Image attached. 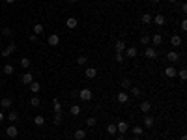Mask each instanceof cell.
Returning <instances> with one entry per match:
<instances>
[{
	"instance_id": "cell-1",
	"label": "cell",
	"mask_w": 187,
	"mask_h": 140,
	"mask_svg": "<svg viewBox=\"0 0 187 140\" xmlns=\"http://www.w3.org/2000/svg\"><path fill=\"white\" fill-rule=\"evenodd\" d=\"M116 131H118L120 134H125L129 131V125H127V122H118L116 123Z\"/></svg>"
},
{
	"instance_id": "cell-2",
	"label": "cell",
	"mask_w": 187,
	"mask_h": 140,
	"mask_svg": "<svg viewBox=\"0 0 187 140\" xmlns=\"http://www.w3.org/2000/svg\"><path fill=\"white\" fill-rule=\"evenodd\" d=\"M15 49H17V45H15V43H9L8 47L2 51V54H0V56H11V54L15 52Z\"/></svg>"
},
{
	"instance_id": "cell-3",
	"label": "cell",
	"mask_w": 187,
	"mask_h": 140,
	"mask_svg": "<svg viewBox=\"0 0 187 140\" xmlns=\"http://www.w3.org/2000/svg\"><path fill=\"white\" fill-rule=\"evenodd\" d=\"M79 97L82 99V101H90V99H92V92H90L88 88H84V90H80V92H79Z\"/></svg>"
},
{
	"instance_id": "cell-4",
	"label": "cell",
	"mask_w": 187,
	"mask_h": 140,
	"mask_svg": "<svg viewBox=\"0 0 187 140\" xmlns=\"http://www.w3.org/2000/svg\"><path fill=\"white\" fill-rule=\"evenodd\" d=\"M6 134H8L9 138H17V134H19V129H17V127H15L13 123H11V125H9V127L6 129Z\"/></svg>"
},
{
	"instance_id": "cell-5",
	"label": "cell",
	"mask_w": 187,
	"mask_h": 140,
	"mask_svg": "<svg viewBox=\"0 0 187 140\" xmlns=\"http://www.w3.org/2000/svg\"><path fill=\"white\" fill-rule=\"evenodd\" d=\"M144 56H146V58H150V60H154V58H157V51H155L154 47H146Z\"/></svg>"
},
{
	"instance_id": "cell-6",
	"label": "cell",
	"mask_w": 187,
	"mask_h": 140,
	"mask_svg": "<svg viewBox=\"0 0 187 140\" xmlns=\"http://www.w3.org/2000/svg\"><path fill=\"white\" fill-rule=\"evenodd\" d=\"M166 60H169L170 64H176L180 60V54L176 52V51H170V52H166Z\"/></svg>"
},
{
	"instance_id": "cell-7",
	"label": "cell",
	"mask_w": 187,
	"mask_h": 140,
	"mask_svg": "<svg viewBox=\"0 0 187 140\" xmlns=\"http://www.w3.org/2000/svg\"><path fill=\"white\" fill-rule=\"evenodd\" d=\"M114 49H116V52H122V54H124V51H125V41H124V39H116Z\"/></svg>"
},
{
	"instance_id": "cell-8",
	"label": "cell",
	"mask_w": 187,
	"mask_h": 140,
	"mask_svg": "<svg viewBox=\"0 0 187 140\" xmlns=\"http://www.w3.org/2000/svg\"><path fill=\"white\" fill-rule=\"evenodd\" d=\"M139 54V51L135 47H125V51H124V56H129V58H135Z\"/></svg>"
},
{
	"instance_id": "cell-9",
	"label": "cell",
	"mask_w": 187,
	"mask_h": 140,
	"mask_svg": "<svg viewBox=\"0 0 187 140\" xmlns=\"http://www.w3.org/2000/svg\"><path fill=\"white\" fill-rule=\"evenodd\" d=\"M47 43L50 45V47H56V45L60 43V37H58V34H53V36H49V39H47Z\"/></svg>"
},
{
	"instance_id": "cell-10",
	"label": "cell",
	"mask_w": 187,
	"mask_h": 140,
	"mask_svg": "<svg viewBox=\"0 0 187 140\" xmlns=\"http://www.w3.org/2000/svg\"><path fill=\"white\" fill-rule=\"evenodd\" d=\"M176 73H178V71H176V67H174V66H169V67L165 69V77H169V78H174V77H176Z\"/></svg>"
},
{
	"instance_id": "cell-11",
	"label": "cell",
	"mask_w": 187,
	"mask_h": 140,
	"mask_svg": "<svg viewBox=\"0 0 187 140\" xmlns=\"http://www.w3.org/2000/svg\"><path fill=\"white\" fill-rule=\"evenodd\" d=\"M116 101L124 105V103H127V101H129V95H127V93H125V92H120L118 95H116Z\"/></svg>"
},
{
	"instance_id": "cell-12",
	"label": "cell",
	"mask_w": 187,
	"mask_h": 140,
	"mask_svg": "<svg viewBox=\"0 0 187 140\" xmlns=\"http://www.w3.org/2000/svg\"><path fill=\"white\" fill-rule=\"evenodd\" d=\"M73 138H75V140H84V138H86V131H82V129H77V131L73 133Z\"/></svg>"
},
{
	"instance_id": "cell-13",
	"label": "cell",
	"mask_w": 187,
	"mask_h": 140,
	"mask_svg": "<svg viewBox=\"0 0 187 140\" xmlns=\"http://www.w3.org/2000/svg\"><path fill=\"white\" fill-rule=\"evenodd\" d=\"M151 23H155L157 26H163V24H165V17L159 13V15H155V17H151Z\"/></svg>"
},
{
	"instance_id": "cell-14",
	"label": "cell",
	"mask_w": 187,
	"mask_h": 140,
	"mask_svg": "<svg viewBox=\"0 0 187 140\" xmlns=\"http://www.w3.org/2000/svg\"><path fill=\"white\" fill-rule=\"evenodd\" d=\"M150 43H154L155 47H159V45L163 43V36H161V34H155V36L151 37V39H150Z\"/></svg>"
},
{
	"instance_id": "cell-15",
	"label": "cell",
	"mask_w": 187,
	"mask_h": 140,
	"mask_svg": "<svg viewBox=\"0 0 187 140\" xmlns=\"http://www.w3.org/2000/svg\"><path fill=\"white\" fill-rule=\"evenodd\" d=\"M77 24H79V21H77V19H75V17H69L68 19V21H65V26H68V28H77Z\"/></svg>"
},
{
	"instance_id": "cell-16",
	"label": "cell",
	"mask_w": 187,
	"mask_h": 140,
	"mask_svg": "<svg viewBox=\"0 0 187 140\" xmlns=\"http://www.w3.org/2000/svg\"><path fill=\"white\" fill-rule=\"evenodd\" d=\"M21 81H23V84H26V86H28V84H30V82H32V81H34V77H32V73H30V71H26V73H24V75H23V78H21Z\"/></svg>"
},
{
	"instance_id": "cell-17",
	"label": "cell",
	"mask_w": 187,
	"mask_h": 140,
	"mask_svg": "<svg viewBox=\"0 0 187 140\" xmlns=\"http://www.w3.org/2000/svg\"><path fill=\"white\" fill-rule=\"evenodd\" d=\"M140 110H142L144 114H148L151 110V103L150 101H142V103H140Z\"/></svg>"
},
{
	"instance_id": "cell-18",
	"label": "cell",
	"mask_w": 187,
	"mask_h": 140,
	"mask_svg": "<svg viewBox=\"0 0 187 140\" xmlns=\"http://www.w3.org/2000/svg\"><path fill=\"white\" fill-rule=\"evenodd\" d=\"M97 77V69L95 67H86V78H95Z\"/></svg>"
},
{
	"instance_id": "cell-19",
	"label": "cell",
	"mask_w": 187,
	"mask_h": 140,
	"mask_svg": "<svg viewBox=\"0 0 187 140\" xmlns=\"http://www.w3.org/2000/svg\"><path fill=\"white\" fill-rule=\"evenodd\" d=\"M8 119H9V123H15V122H17V119H19V114L17 112H15V110H9L8 112V116H6Z\"/></svg>"
},
{
	"instance_id": "cell-20",
	"label": "cell",
	"mask_w": 187,
	"mask_h": 140,
	"mask_svg": "<svg viewBox=\"0 0 187 140\" xmlns=\"http://www.w3.org/2000/svg\"><path fill=\"white\" fill-rule=\"evenodd\" d=\"M28 86H30V90H32V93H38L39 90H41V84H39V82H36V81H32V82L28 84Z\"/></svg>"
},
{
	"instance_id": "cell-21",
	"label": "cell",
	"mask_w": 187,
	"mask_h": 140,
	"mask_svg": "<svg viewBox=\"0 0 187 140\" xmlns=\"http://www.w3.org/2000/svg\"><path fill=\"white\" fill-rule=\"evenodd\" d=\"M144 127H146V129H151V127H154V118L148 116V114L144 116Z\"/></svg>"
},
{
	"instance_id": "cell-22",
	"label": "cell",
	"mask_w": 187,
	"mask_h": 140,
	"mask_svg": "<svg viewBox=\"0 0 187 140\" xmlns=\"http://www.w3.org/2000/svg\"><path fill=\"white\" fill-rule=\"evenodd\" d=\"M170 43H172V47H180V45L183 43V41H181V37H180V36H176V34H174V36L170 37Z\"/></svg>"
},
{
	"instance_id": "cell-23",
	"label": "cell",
	"mask_w": 187,
	"mask_h": 140,
	"mask_svg": "<svg viewBox=\"0 0 187 140\" xmlns=\"http://www.w3.org/2000/svg\"><path fill=\"white\" fill-rule=\"evenodd\" d=\"M11 99H9V97H4L2 99V101H0V105H2V108H11Z\"/></svg>"
},
{
	"instance_id": "cell-24",
	"label": "cell",
	"mask_w": 187,
	"mask_h": 140,
	"mask_svg": "<svg viewBox=\"0 0 187 140\" xmlns=\"http://www.w3.org/2000/svg\"><path fill=\"white\" fill-rule=\"evenodd\" d=\"M131 133H133V134H137V136H140V134H144V129L140 127V125H135L133 129H131Z\"/></svg>"
},
{
	"instance_id": "cell-25",
	"label": "cell",
	"mask_w": 187,
	"mask_h": 140,
	"mask_svg": "<svg viewBox=\"0 0 187 140\" xmlns=\"http://www.w3.org/2000/svg\"><path fill=\"white\" fill-rule=\"evenodd\" d=\"M53 122H54V125H60V123H62V112H54Z\"/></svg>"
},
{
	"instance_id": "cell-26",
	"label": "cell",
	"mask_w": 187,
	"mask_h": 140,
	"mask_svg": "<svg viewBox=\"0 0 187 140\" xmlns=\"http://www.w3.org/2000/svg\"><path fill=\"white\" fill-rule=\"evenodd\" d=\"M53 108H54V112H62V103H60L58 99H54V101H53Z\"/></svg>"
},
{
	"instance_id": "cell-27",
	"label": "cell",
	"mask_w": 187,
	"mask_h": 140,
	"mask_svg": "<svg viewBox=\"0 0 187 140\" xmlns=\"http://www.w3.org/2000/svg\"><path fill=\"white\" fill-rule=\"evenodd\" d=\"M43 28H45V26H43V24H39V23H38V24H34V34H36V36L43 34Z\"/></svg>"
},
{
	"instance_id": "cell-28",
	"label": "cell",
	"mask_w": 187,
	"mask_h": 140,
	"mask_svg": "<svg viewBox=\"0 0 187 140\" xmlns=\"http://www.w3.org/2000/svg\"><path fill=\"white\" fill-rule=\"evenodd\" d=\"M69 112H71L73 116H79V114H80V107H79V105H71V108H69Z\"/></svg>"
},
{
	"instance_id": "cell-29",
	"label": "cell",
	"mask_w": 187,
	"mask_h": 140,
	"mask_svg": "<svg viewBox=\"0 0 187 140\" xmlns=\"http://www.w3.org/2000/svg\"><path fill=\"white\" fill-rule=\"evenodd\" d=\"M107 133L109 134H116V133H118V131H116V123H109V125H107Z\"/></svg>"
},
{
	"instance_id": "cell-30",
	"label": "cell",
	"mask_w": 187,
	"mask_h": 140,
	"mask_svg": "<svg viewBox=\"0 0 187 140\" xmlns=\"http://www.w3.org/2000/svg\"><path fill=\"white\" fill-rule=\"evenodd\" d=\"M39 103H41V99H39L38 95H34L32 99H30V105H32V107H39Z\"/></svg>"
},
{
	"instance_id": "cell-31",
	"label": "cell",
	"mask_w": 187,
	"mask_h": 140,
	"mask_svg": "<svg viewBox=\"0 0 187 140\" xmlns=\"http://www.w3.org/2000/svg\"><path fill=\"white\" fill-rule=\"evenodd\" d=\"M120 86H122L124 90H127V88H131V82H129V78H122V82H120Z\"/></svg>"
},
{
	"instance_id": "cell-32",
	"label": "cell",
	"mask_w": 187,
	"mask_h": 140,
	"mask_svg": "<svg viewBox=\"0 0 187 140\" xmlns=\"http://www.w3.org/2000/svg\"><path fill=\"white\" fill-rule=\"evenodd\" d=\"M13 71H15L13 66H9V64H8V66H4V75H13Z\"/></svg>"
},
{
	"instance_id": "cell-33",
	"label": "cell",
	"mask_w": 187,
	"mask_h": 140,
	"mask_svg": "<svg viewBox=\"0 0 187 140\" xmlns=\"http://www.w3.org/2000/svg\"><path fill=\"white\" fill-rule=\"evenodd\" d=\"M151 23V15L150 13H144L142 15V24H150Z\"/></svg>"
},
{
	"instance_id": "cell-34",
	"label": "cell",
	"mask_w": 187,
	"mask_h": 140,
	"mask_svg": "<svg viewBox=\"0 0 187 140\" xmlns=\"http://www.w3.org/2000/svg\"><path fill=\"white\" fill-rule=\"evenodd\" d=\"M86 62H88V56H79V58H77V64H79V66H86Z\"/></svg>"
},
{
	"instance_id": "cell-35",
	"label": "cell",
	"mask_w": 187,
	"mask_h": 140,
	"mask_svg": "<svg viewBox=\"0 0 187 140\" xmlns=\"http://www.w3.org/2000/svg\"><path fill=\"white\" fill-rule=\"evenodd\" d=\"M131 93H133L135 97H140V93H142V92H140V88H137V86H131Z\"/></svg>"
},
{
	"instance_id": "cell-36",
	"label": "cell",
	"mask_w": 187,
	"mask_h": 140,
	"mask_svg": "<svg viewBox=\"0 0 187 140\" xmlns=\"http://www.w3.org/2000/svg\"><path fill=\"white\" fill-rule=\"evenodd\" d=\"M176 75H178V77L181 78V81H185V78H187V69H180V71L176 73Z\"/></svg>"
},
{
	"instance_id": "cell-37",
	"label": "cell",
	"mask_w": 187,
	"mask_h": 140,
	"mask_svg": "<svg viewBox=\"0 0 187 140\" xmlns=\"http://www.w3.org/2000/svg\"><path fill=\"white\" fill-rule=\"evenodd\" d=\"M34 123H36V125H43V123H45V118H43V116H36V118H34Z\"/></svg>"
},
{
	"instance_id": "cell-38",
	"label": "cell",
	"mask_w": 187,
	"mask_h": 140,
	"mask_svg": "<svg viewBox=\"0 0 187 140\" xmlns=\"http://www.w3.org/2000/svg\"><path fill=\"white\" fill-rule=\"evenodd\" d=\"M21 66H23L24 69H28V67H30V60H28V58H21Z\"/></svg>"
},
{
	"instance_id": "cell-39",
	"label": "cell",
	"mask_w": 187,
	"mask_h": 140,
	"mask_svg": "<svg viewBox=\"0 0 187 140\" xmlns=\"http://www.w3.org/2000/svg\"><path fill=\"white\" fill-rule=\"evenodd\" d=\"M86 125H88V127H94V125H95V118H94V116L86 118Z\"/></svg>"
},
{
	"instance_id": "cell-40",
	"label": "cell",
	"mask_w": 187,
	"mask_h": 140,
	"mask_svg": "<svg viewBox=\"0 0 187 140\" xmlns=\"http://www.w3.org/2000/svg\"><path fill=\"white\" fill-rule=\"evenodd\" d=\"M114 58H116V62H118V64H122L124 60H125V56H124L122 52H116V56H114Z\"/></svg>"
},
{
	"instance_id": "cell-41",
	"label": "cell",
	"mask_w": 187,
	"mask_h": 140,
	"mask_svg": "<svg viewBox=\"0 0 187 140\" xmlns=\"http://www.w3.org/2000/svg\"><path fill=\"white\" fill-rule=\"evenodd\" d=\"M150 39H151V37L148 36V34H146V36H142V37H140V41H142L144 45H148V43H150Z\"/></svg>"
},
{
	"instance_id": "cell-42",
	"label": "cell",
	"mask_w": 187,
	"mask_h": 140,
	"mask_svg": "<svg viewBox=\"0 0 187 140\" xmlns=\"http://www.w3.org/2000/svg\"><path fill=\"white\" fill-rule=\"evenodd\" d=\"M2 34H4V36H11L13 30H9V28H2Z\"/></svg>"
},
{
	"instance_id": "cell-43",
	"label": "cell",
	"mask_w": 187,
	"mask_h": 140,
	"mask_svg": "<svg viewBox=\"0 0 187 140\" xmlns=\"http://www.w3.org/2000/svg\"><path fill=\"white\" fill-rule=\"evenodd\" d=\"M28 39H30V41H32V43H36V41H38V36H36V34H32V36H30Z\"/></svg>"
},
{
	"instance_id": "cell-44",
	"label": "cell",
	"mask_w": 187,
	"mask_h": 140,
	"mask_svg": "<svg viewBox=\"0 0 187 140\" xmlns=\"http://www.w3.org/2000/svg\"><path fill=\"white\" fill-rule=\"evenodd\" d=\"M181 30H183V32L187 30V21H185V19H183V21H181Z\"/></svg>"
},
{
	"instance_id": "cell-45",
	"label": "cell",
	"mask_w": 187,
	"mask_h": 140,
	"mask_svg": "<svg viewBox=\"0 0 187 140\" xmlns=\"http://www.w3.org/2000/svg\"><path fill=\"white\" fill-rule=\"evenodd\" d=\"M4 118H6V114H4V112H0V122H2Z\"/></svg>"
},
{
	"instance_id": "cell-46",
	"label": "cell",
	"mask_w": 187,
	"mask_h": 140,
	"mask_svg": "<svg viewBox=\"0 0 187 140\" xmlns=\"http://www.w3.org/2000/svg\"><path fill=\"white\" fill-rule=\"evenodd\" d=\"M116 140H127V138H125V136H118V138H116Z\"/></svg>"
},
{
	"instance_id": "cell-47",
	"label": "cell",
	"mask_w": 187,
	"mask_h": 140,
	"mask_svg": "<svg viewBox=\"0 0 187 140\" xmlns=\"http://www.w3.org/2000/svg\"><path fill=\"white\" fill-rule=\"evenodd\" d=\"M161 2V0H151V4H159Z\"/></svg>"
},
{
	"instance_id": "cell-48",
	"label": "cell",
	"mask_w": 187,
	"mask_h": 140,
	"mask_svg": "<svg viewBox=\"0 0 187 140\" xmlns=\"http://www.w3.org/2000/svg\"><path fill=\"white\" fill-rule=\"evenodd\" d=\"M176 2H178V0H169V4H176Z\"/></svg>"
},
{
	"instance_id": "cell-49",
	"label": "cell",
	"mask_w": 187,
	"mask_h": 140,
	"mask_svg": "<svg viewBox=\"0 0 187 140\" xmlns=\"http://www.w3.org/2000/svg\"><path fill=\"white\" fill-rule=\"evenodd\" d=\"M6 2H8V4H13V2H15V0H6Z\"/></svg>"
},
{
	"instance_id": "cell-50",
	"label": "cell",
	"mask_w": 187,
	"mask_h": 140,
	"mask_svg": "<svg viewBox=\"0 0 187 140\" xmlns=\"http://www.w3.org/2000/svg\"><path fill=\"white\" fill-rule=\"evenodd\" d=\"M180 140H187V136H185V134H183V136H181V138H180Z\"/></svg>"
},
{
	"instance_id": "cell-51",
	"label": "cell",
	"mask_w": 187,
	"mask_h": 140,
	"mask_svg": "<svg viewBox=\"0 0 187 140\" xmlns=\"http://www.w3.org/2000/svg\"><path fill=\"white\" fill-rule=\"evenodd\" d=\"M69 2H71V4H75V2H77V0H69Z\"/></svg>"
},
{
	"instance_id": "cell-52",
	"label": "cell",
	"mask_w": 187,
	"mask_h": 140,
	"mask_svg": "<svg viewBox=\"0 0 187 140\" xmlns=\"http://www.w3.org/2000/svg\"><path fill=\"white\" fill-rule=\"evenodd\" d=\"M135 140H142V138H140V136H137V138H135Z\"/></svg>"
},
{
	"instance_id": "cell-53",
	"label": "cell",
	"mask_w": 187,
	"mask_h": 140,
	"mask_svg": "<svg viewBox=\"0 0 187 140\" xmlns=\"http://www.w3.org/2000/svg\"><path fill=\"white\" fill-rule=\"evenodd\" d=\"M9 140H17V138H9Z\"/></svg>"
}]
</instances>
